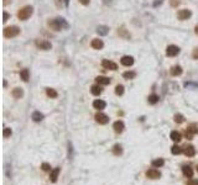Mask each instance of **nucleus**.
<instances>
[{
  "label": "nucleus",
  "mask_w": 198,
  "mask_h": 185,
  "mask_svg": "<svg viewBox=\"0 0 198 185\" xmlns=\"http://www.w3.org/2000/svg\"><path fill=\"white\" fill-rule=\"evenodd\" d=\"M102 91H103V89H102L100 84H98V85H93V86L91 88V92H92L93 95H100V94H102Z\"/></svg>",
  "instance_id": "nucleus-22"
},
{
  "label": "nucleus",
  "mask_w": 198,
  "mask_h": 185,
  "mask_svg": "<svg viewBox=\"0 0 198 185\" xmlns=\"http://www.w3.org/2000/svg\"><path fill=\"white\" fill-rule=\"evenodd\" d=\"M118 35L121 36V37H124V39H130V33L125 31L124 27H120V29L118 30Z\"/></svg>",
  "instance_id": "nucleus-28"
},
{
  "label": "nucleus",
  "mask_w": 198,
  "mask_h": 185,
  "mask_svg": "<svg viewBox=\"0 0 198 185\" xmlns=\"http://www.w3.org/2000/svg\"><path fill=\"white\" fill-rule=\"evenodd\" d=\"M187 185H198V180L192 179V180H189V181L187 183Z\"/></svg>",
  "instance_id": "nucleus-40"
},
{
  "label": "nucleus",
  "mask_w": 198,
  "mask_h": 185,
  "mask_svg": "<svg viewBox=\"0 0 198 185\" xmlns=\"http://www.w3.org/2000/svg\"><path fill=\"white\" fill-rule=\"evenodd\" d=\"M31 119H32L35 122H40V121L43 120V115L40 113V111H35V113L32 114V116H31Z\"/></svg>",
  "instance_id": "nucleus-20"
},
{
  "label": "nucleus",
  "mask_w": 198,
  "mask_h": 185,
  "mask_svg": "<svg viewBox=\"0 0 198 185\" xmlns=\"http://www.w3.org/2000/svg\"><path fill=\"white\" fill-rule=\"evenodd\" d=\"M183 153L187 156V157H193L196 154V150H194V147L193 146H187L185 147V150H183Z\"/></svg>",
  "instance_id": "nucleus-15"
},
{
  "label": "nucleus",
  "mask_w": 198,
  "mask_h": 185,
  "mask_svg": "<svg viewBox=\"0 0 198 185\" xmlns=\"http://www.w3.org/2000/svg\"><path fill=\"white\" fill-rule=\"evenodd\" d=\"M148 101H149V104H151V105H155L156 103H158V95H156V94H151V95L149 96Z\"/></svg>",
  "instance_id": "nucleus-30"
},
{
  "label": "nucleus",
  "mask_w": 198,
  "mask_h": 185,
  "mask_svg": "<svg viewBox=\"0 0 198 185\" xmlns=\"http://www.w3.org/2000/svg\"><path fill=\"white\" fill-rule=\"evenodd\" d=\"M192 16V11L188 10V9H183V10H179L177 12V18L178 20H187V18H189Z\"/></svg>",
  "instance_id": "nucleus-5"
},
{
  "label": "nucleus",
  "mask_w": 198,
  "mask_h": 185,
  "mask_svg": "<svg viewBox=\"0 0 198 185\" xmlns=\"http://www.w3.org/2000/svg\"><path fill=\"white\" fill-rule=\"evenodd\" d=\"M91 46H92L94 49H102V48L104 47V43H103L102 40H99V39H94V40L91 42Z\"/></svg>",
  "instance_id": "nucleus-14"
},
{
  "label": "nucleus",
  "mask_w": 198,
  "mask_h": 185,
  "mask_svg": "<svg viewBox=\"0 0 198 185\" xmlns=\"http://www.w3.org/2000/svg\"><path fill=\"white\" fill-rule=\"evenodd\" d=\"M179 47L175 46V45H171L166 48V56H168V57H176V56L179 53Z\"/></svg>",
  "instance_id": "nucleus-6"
},
{
  "label": "nucleus",
  "mask_w": 198,
  "mask_h": 185,
  "mask_svg": "<svg viewBox=\"0 0 198 185\" xmlns=\"http://www.w3.org/2000/svg\"><path fill=\"white\" fill-rule=\"evenodd\" d=\"M41 168H42V170H45V172H48V170L51 169V165H50L48 163H43V164L41 165Z\"/></svg>",
  "instance_id": "nucleus-36"
},
{
  "label": "nucleus",
  "mask_w": 198,
  "mask_h": 185,
  "mask_svg": "<svg viewBox=\"0 0 198 185\" xmlns=\"http://www.w3.org/2000/svg\"><path fill=\"white\" fill-rule=\"evenodd\" d=\"M162 2H164V0H155V2H154V6H155V8H157L158 5L162 4Z\"/></svg>",
  "instance_id": "nucleus-39"
},
{
  "label": "nucleus",
  "mask_w": 198,
  "mask_h": 185,
  "mask_svg": "<svg viewBox=\"0 0 198 185\" xmlns=\"http://www.w3.org/2000/svg\"><path fill=\"white\" fill-rule=\"evenodd\" d=\"M32 12H33V8L30 6V5H27V6H24L23 9L19 10V12H17V17H19V20L25 21V20H27V18L32 15Z\"/></svg>",
  "instance_id": "nucleus-2"
},
{
  "label": "nucleus",
  "mask_w": 198,
  "mask_h": 185,
  "mask_svg": "<svg viewBox=\"0 0 198 185\" xmlns=\"http://www.w3.org/2000/svg\"><path fill=\"white\" fill-rule=\"evenodd\" d=\"M11 95L15 98V99H20L23 95H24V91L21 88H15L12 91H11Z\"/></svg>",
  "instance_id": "nucleus-17"
},
{
  "label": "nucleus",
  "mask_w": 198,
  "mask_h": 185,
  "mask_svg": "<svg viewBox=\"0 0 198 185\" xmlns=\"http://www.w3.org/2000/svg\"><path fill=\"white\" fill-rule=\"evenodd\" d=\"M194 32H196V35H198V25H196V27H194Z\"/></svg>",
  "instance_id": "nucleus-45"
},
{
  "label": "nucleus",
  "mask_w": 198,
  "mask_h": 185,
  "mask_svg": "<svg viewBox=\"0 0 198 185\" xmlns=\"http://www.w3.org/2000/svg\"><path fill=\"white\" fill-rule=\"evenodd\" d=\"M146 177L150 178V179H158L161 177V173L158 170H156V169H150V170L146 172Z\"/></svg>",
  "instance_id": "nucleus-12"
},
{
  "label": "nucleus",
  "mask_w": 198,
  "mask_h": 185,
  "mask_svg": "<svg viewBox=\"0 0 198 185\" xmlns=\"http://www.w3.org/2000/svg\"><path fill=\"white\" fill-rule=\"evenodd\" d=\"M11 133H12V131H11L10 128H8V127L4 128V132H3V136H4V137H9V136H11Z\"/></svg>",
  "instance_id": "nucleus-35"
},
{
  "label": "nucleus",
  "mask_w": 198,
  "mask_h": 185,
  "mask_svg": "<svg viewBox=\"0 0 198 185\" xmlns=\"http://www.w3.org/2000/svg\"><path fill=\"white\" fill-rule=\"evenodd\" d=\"M47 25H48V27H50L51 30H53V31H60V30H62V29H67V27H68V24L66 22V20H64V18H62V17L52 18V20H50V21L47 22Z\"/></svg>",
  "instance_id": "nucleus-1"
},
{
  "label": "nucleus",
  "mask_w": 198,
  "mask_h": 185,
  "mask_svg": "<svg viewBox=\"0 0 198 185\" xmlns=\"http://www.w3.org/2000/svg\"><path fill=\"white\" fill-rule=\"evenodd\" d=\"M182 173H183V175H185L186 178H192V177H193V170H192V168H191L189 165L182 166Z\"/></svg>",
  "instance_id": "nucleus-16"
},
{
  "label": "nucleus",
  "mask_w": 198,
  "mask_h": 185,
  "mask_svg": "<svg viewBox=\"0 0 198 185\" xmlns=\"http://www.w3.org/2000/svg\"><path fill=\"white\" fill-rule=\"evenodd\" d=\"M60 172H61L60 168H55V169L51 172V174H50V180H51L52 183H56V181H57L58 175H60Z\"/></svg>",
  "instance_id": "nucleus-13"
},
{
  "label": "nucleus",
  "mask_w": 198,
  "mask_h": 185,
  "mask_svg": "<svg viewBox=\"0 0 198 185\" xmlns=\"http://www.w3.org/2000/svg\"><path fill=\"white\" fill-rule=\"evenodd\" d=\"M196 133H198V127L196 125H189L186 130V137L188 140H192L193 135H196Z\"/></svg>",
  "instance_id": "nucleus-7"
},
{
  "label": "nucleus",
  "mask_w": 198,
  "mask_h": 185,
  "mask_svg": "<svg viewBox=\"0 0 198 185\" xmlns=\"http://www.w3.org/2000/svg\"><path fill=\"white\" fill-rule=\"evenodd\" d=\"M115 94L116 95H123L124 94V86L123 85H116V88H115Z\"/></svg>",
  "instance_id": "nucleus-34"
},
{
  "label": "nucleus",
  "mask_w": 198,
  "mask_h": 185,
  "mask_svg": "<svg viewBox=\"0 0 198 185\" xmlns=\"http://www.w3.org/2000/svg\"><path fill=\"white\" fill-rule=\"evenodd\" d=\"M170 138L173 141V142H179L182 140V135L179 133L178 131H172L171 135H170Z\"/></svg>",
  "instance_id": "nucleus-19"
},
{
  "label": "nucleus",
  "mask_w": 198,
  "mask_h": 185,
  "mask_svg": "<svg viewBox=\"0 0 198 185\" xmlns=\"http://www.w3.org/2000/svg\"><path fill=\"white\" fill-rule=\"evenodd\" d=\"M192 56H193V58H194V59H198V47L193 49V53H192Z\"/></svg>",
  "instance_id": "nucleus-38"
},
{
  "label": "nucleus",
  "mask_w": 198,
  "mask_h": 185,
  "mask_svg": "<svg viewBox=\"0 0 198 185\" xmlns=\"http://www.w3.org/2000/svg\"><path fill=\"white\" fill-rule=\"evenodd\" d=\"M197 172H198V165H197Z\"/></svg>",
  "instance_id": "nucleus-46"
},
{
  "label": "nucleus",
  "mask_w": 198,
  "mask_h": 185,
  "mask_svg": "<svg viewBox=\"0 0 198 185\" xmlns=\"http://www.w3.org/2000/svg\"><path fill=\"white\" fill-rule=\"evenodd\" d=\"M120 63L125 67H130L134 64V58L131 57V56H124V57L120 59Z\"/></svg>",
  "instance_id": "nucleus-10"
},
{
  "label": "nucleus",
  "mask_w": 198,
  "mask_h": 185,
  "mask_svg": "<svg viewBox=\"0 0 198 185\" xmlns=\"http://www.w3.org/2000/svg\"><path fill=\"white\" fill-rule=\"evenodd\" d=\"M89 2H91V0H79V3H81L82 5H88Z\"/></svg>",
  "instance_id": "nucleus-42"
},
{
  "label": "nucleus",
  "mask_w": 198,
  "mask_h": 185,
  "mask_svg": "<svg viewBox=\"0 0 198 185\" xmlns=\"http://www.w3.org/2000/svg\"><path fill=\"white\" fill-rule=\"evenodd\" d=\"M151 164H152V166H155V168H160V166H162L165 164V160L162 158H157V159L152 160Z\"/></svg>",
  "instance_id": "nucleus-26"
},
{
  "label": "nucleus",
  "mask_w": 198,
  "mask_h": 185,
  "mask_svg": "<svg viewBox=\"0 0 198 185\" xmlns=\"http://www.w3.org/2000/svg\"><path fill=\"white\" fill-rule=\"evenodd\" d=\"M20 77H21V79H23L24 82H27V80H29V78H30L29 70H27V69H23V70L20 72Z\"/></svg>",
  "instance_id": "nucleus-29"
},
{
  "label": "nucleus",
  "mask_w": 198,
  "mask_h": 185,
  "mask_svg": "<svg viewBox=\"0 0 198 185\" xmlns=\"http://www.w3.org/2000/svg\"><path fill=\"white\" fill-rule=\"evenodd\" d=\"M171 76H173V77H178V76H181L182 74V68L179 67V66H175V67H172L171 68Z\"/></svg>",
  "instance_id": "nucleus-18"
},
{
  "label": "nucleus",
  "mask_w": 198,
  "mask_h": 185,
  "mask_svg": "<svg viewBox=\"0 0 198 185\" xmlns=\"http://www.w3.org/2000/svg\"><path fill=\"white\" fill-rule=\"evenodd\" d=\"M112 2H113V0H103V3H104L105 5H109Z\"/></svg>",
  "instance_id": "nucleus-43"
},
{
  "label": "nucleus",
  "mask_w": 198,
  "mask_h": 185,
  "mask_svg": "<svg viewBox=\"0 0 198 185\" xmlns=\"http://www.w3.org/2000/svg\"><path fill=\"white\" fill-rule=\"evenodd\" d=\"M113 153H114L115 156H120V154L123 153V148H121L120 144H115V146H114V148H113Z\"/></svg>",
  "instance_id": "nucleus-32"
},
{
  "label": "nucleus",
  "mask_w": 198,
  "mask_h": 185,
  "mask_svg": "<svg viewBox=\"0 0 198 185\" xmlns=\"http://www.w3.org/2000/svg\"><path fill=\"white\" fill-rule=\"evenodd\" d=\"M113 128H114V131H115L116 133H121V132L124 131V128H125V125H124L123 121L119 120V121H115V122H114Z\"/></svg>",
  "instance_id": "nucleus-11"
},
{
  "label": "nucleus",
  "mask_w": 198,
  "mask_h": 185,
  "mask_svg": "<svg viewBox=\"0 0 198 185\" xmlns=\"http://www.w3.org/2000/svg\"><path fill=\"white\" fill-rule=\"evenodd\" d=\"M96 121H97L98 123H100V125H105V123L109 122V117H108L105 114L98 113V114L96 115Z\"/></svg>",
  "instance_id": "nucleus-8"
},
{
  "label": "nucleus",
  "mask_w": 198,
  "mask_h": 185,
  "mask_svg": "<svg viewBox=\"0 0 198 185\" xmlns=\"http://www.w3.org/2000/svg\"><path fill=\"white\" fill-rule=\"evenodd\" d=\"M102 66L105 68V69H109V70H116L118 69V66L116 63L112 62V61H108V59H104L102 62Z\"/></svg>",
  "instance_id": "nucleus-9"
},
{
  "label": "nucleus",
  "mask_w": 198,
  "mask_h": 185,
  "mask_svg": "<svg viewBox=\"0 0 198 185\" xmlns=\"http://www.w3.org/2000/svg\"><path fill=\"white\" fill-rule=\"evenodd\" d=\"M9 16H10V15H9V14H8L6 11H4V20H3L4 22H6V21H8V18H9Z\"/></svg>",
  "instance_id": "nucleus-41"
},
{
  "label": "nucleus",
  "mask_w": 198,
  "mask_h": 185,
  "mask_svg": "<svg viewBox=\"0 0 198 185\" xmlns=\"http://www.w3.org/2000/svg\"><path fill=\"white\" fill-rule=\"evenodd\" d=\"M9 3H11V0H4V3H3V4H4V5H8Z\"/></svg>",
  "instance_id": "nucleus-44"
},
{
  "label": "nucleus",
  "mask_w": 198,
  "mask_h": 185,
  "mask_svg": "<svg viewBox=\"0 0 198 185\" xmlns=\"http://www.w3.org/2000/svg\"><path fill=\"white\" fill-rule=\"evenodd\" d=\"M123 77H124L125 79H134V78L136 77V73L133 72V70H128V72H124V73H123Z\"/></svg>",
  "instance_id": "nucleus-27"
},
{
  "label": "nucleus",
  "mask_w": 198,
  "mask_h": 185,
  "mask_svg": "<svg viewBox=\"0 0 198 185\" xmlns=\"http://www.w3.org/2000/svg\"><path fill=\"white\" fill-rule=\"evenodd\" d=\"M3 33H4V37H6V39H12V37H16L20 33V29L17 26H9V27L4 29Z\"/></svg>",
  "instance_id": "nucleus-3"
},
{
  "label": "nucleus",
  "mask_w": 198,
  "mask_h": 185,
  "mask_svg": "<svg viewBox=\"0 0 198 185\" xmlns=\"http://www.w3.org/2000/svg\"><path fill=\"white\" fill-rule=\"evenodd\" d=\"M171 152H172V154L177 156V154H179V153H182V148L178 147L177 144H175V146H172V148H171Z\"/></svg>",
  "instance_id": "nucleus-31"
},
{
  "label": "nucleus",
  "mask_w": 198,
  "mask_h": 185,
  "mask_svg": "<svg viewBox=\"0 0 198 185\" xmlns=\"http://www.w3.org/2000/svg\"><path fill=\"white\" fill-rule=\"evenodd\" d=\"M35 45H36V47L42 49V51H48V49L52 48V45L48 41H46V40H36Z\"/></svg>",
  "instance_id": "nucleus-4"
},
{
  "label": "nucleus",
  "mask_w": 198,
  "mask_h": 185,
  "mask_svg": "<svg viewBox=\"0 0 198 185\" xmlns=\"http://www.w3.org/2000/svg\"><path fill=\"white\" fill-rule=\"evenodd\" d=\"M93 106H94V109H97V110H103V109H105L106 104H105V101H103V100H96V101L93 103Z\"/></svg>",
  "instance_id": "nucleus-23"
},
{
  "label": "nucleus",
  "mask_w": 198,
  "mask_h": 185,
  "mask_svg": "<svg viewBox=\"0 0 198 185\" xmlns=\"http://www.w3.org/2000/svg\"><path fill=\"white\" fill-rule=\"evenodd\" d=\"M179 0H170V4H171V6H173V8H177L178 5H179Z\"/></svg>",
  "instance_id": "nucleus-37"
},
{
  "label": "nucleus",
  "mask_w": 198,
  "mask_h": 185,
  "mask_svg": "<svg viewBox=\"0 0 198 185\" xmlns=\"http://www.w3.org/2000/svg\"><path fill=\"white\" fill-rule=\"evenodd\" d=\"M173 119H175V122H176V123H182V122L185 121V116L181 115V114H176V115L173 116Z\"/></svg>",
  "instance_id": "nucleus-33"
},
{
  "label": "nucleus",
  "mask_w": 198,
  "mask_h": 185,
  "mask_svg": "<svg viewBox=\"0 0 198 185\" xmlns=\"http://www.w3.org/2000/svg\"><path fill=\"white\" fill-rule=\"evenodd\" d=\"M97 32H98L100 36H105V35H108V32H109V27H108V26H104V25L98 26Z\"/></svg>",
  "instance_id": "nucleus-24"
},
{
  "label": "nucleus",
  "mask_w": 198,
  "mask_h": 185,
  "mask_svg": "<svg viewBox=\"0 0 198 185\" xmlns=\"http://www.w3.org/2000/svg\"><path fill=\"white\" fill-rule=\"evenodd\" d=\"M46 94H47L50 98H52V99H56V98L58 96L57 91H56L55 89H52V88H47V89H46Z\"/></svg>",
  "instance_id": "nucleus-25"
},
{
  "label": "nucleus",
  "mask_w": 198,
  "mask_h": 185,
  "mask_svg": "<svg viewBox=\"0 0 198 185\" xmlns=\"http://www.w3.org/2000/svg\"><path fill=\"white\" fill-rule=\"evenodd\" d=\"M96 80H97V83H98V84H102V85L110 84V79H109V78H106V77H102V76L97 77V78H96Z\"/></svg>",
  "instance_id": "nucleus-21"
}]
</instances>
